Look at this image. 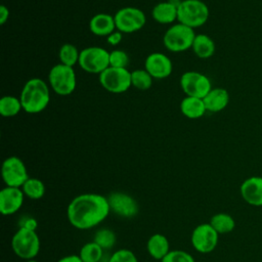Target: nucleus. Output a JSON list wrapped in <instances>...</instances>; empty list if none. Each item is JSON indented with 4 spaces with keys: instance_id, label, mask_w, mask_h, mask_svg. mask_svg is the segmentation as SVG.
Listing matches in <instances>:
<instances>
[{
    "instance_id": "nucleus-1",
    "label": "nucleus",
    "mask_w": 262,
    "mask_h": 262,
    "mask_svg": "<svg viewBox=\"0 0 262 262\" xmlns=\"http://www.w3.org/2000/svg\"><path fill=\"white\" fill-rule=\"evenodd\" d=\"M111 213L107 198L94 192L75 196L67 208V217L72 226L87 230L100 224Z\"/></svg>"
},
{
    "instance_id": "nucleus-2",
    "label": "nucleus",
    "mask_w": 262,
    "mask_h": 262,
    "mask_svg": "<svg viewBox=\"0 0 262 262\" xmlns=\"http://www.w3.org/2000/svg\"><path fill=\"white\" fill-rule=\"evenodd\" d=\"M19 99L26 113L39 114L47 107L50 101L49 87L40 78H32L24 85Z\"/></svg>"
},
{
    "instance_id": "nucleus-3",
    "label": "nucleus",
    "mask_w": 262,
    "mask_h": 262,
    "mask_svg": "<svg viewBox=\"0 0 262 262\" xmlns=\"http://www.w3.org/2000/svg\"><path fill=\"white\" fill-rule=\"evenodd\" d=\"M209 15V7L202 0H183L178 3L177 20L187 27H202L207 23Z\"/></svg>"
},
{
    "instance_id": "nucleus-4",
    "label": "nucleus",
    "mask_w": 262,
    "mask_h": 262,
    "mask_svg": "<svg viewBox=\"0 0 262 262\" xmlns=\"http://www.w3.org/2000/svg\"><path fill=\"white\" fill-rule=\"evenodd\" d=\"M11 249L20 259H35L40 252V238L36 230L18 228L12 235Z\"/></svg>"
},
{
    "instance_id": "nucleus-5",
    "label": "nucleus",
    "mask_w": 262,
    "mask_h": 262,
    "mask_svg": "<svg viewBox=\"0 0 262 262\" xmlns=\"http://www.w3.org/2000/svg\"><path fill=\"white\" fill-rule=\"evenodd\" d=\"M195 35L194 29L178 23L165 32L163 42L169 51L181 52L191 48Z\"/></svg>"
},
{
    "instance_id": "nucleus-6",
    "label": "nucleus",
    "mask_w": 262,
    "mask_h": 262,
    "mask_svg": "<svg viewBox=\"0 0 262 262\" xmlns=\"http://www.w3.org/2000/svg\"><path fill=\"white\" fill-rule=\"evenodd\" d=\"M48 80L52 90L61 96L73 93L77 85L74 69L62 63H57L51 68L48 74Z\"/></svg>"
},
{
    "instance_id": "nucleus-7",
    "label": "nucleus",
    "mask_w": 262,
    "mask_h": 262,
    "mask_svg": "<svg viewBox=\"0 0 262 262\" xmlns=\"http://www.w3.org/2000/svg\"><path fill=\"white\" fill-rule=\"evenodd\" d=\"M78 64L89 74H101L110 67V52L102 47L90 46L80 51Z\"/></svg>"
},
{
    "instance_id": "nucleus-8",
    "label": "nucleus",
    "mask_w": 262,
    "mask_h": 262,
    "mask_svg": "<svg viewBox=\"0 0 262 262\" xmlns=\"http://www.w3.org/2000/svg\"><path fill=\"white\" fill-rule=\"evenodd\" d=\"M98 79L100 85L112 93H123L132 86L131 72L124 68L108 67L99 74Z\"/></svg>"
},
{
    "instance_id": "nucleus-9",
    "label": "nucleus",
    "mask_w": 262,
    "mask_h": 262,
    "mask_svg": "<svg viewBox=\"0 0 262 262\" xmlns=\"http://www.w3.org/2000/svg\"><path fill=\"white\" fill-rule=\"evenodd\" d=\"M116 29L123 34H130L141 30L146 21L144 12L136 7H123L115 15Z\"/></svg>"
},
{
    "instance_id": "nucleus-10",
    "label": "nucleus",
    "mask_w": 262,
    "mask_h": 262,
    "mask_svg": "<svg viewBox=\"0 0 262 262\" xmlns=\"http://www.w3.org/2000/svg\"><path fill=\"white\" fill-rule=\"evenodd\" d=\"M1 176L6 186L21 187L30 178L23 160L16 156L6 158L2 163Z\"/></svg>"
},
{
    "instance_id": "nucleus-11",
    "label": "nucleus",
    "mask_w": 262,
    "mask_h": 262,
    "mask_svg": "<svg viewBox=\"0 0 262 262\" xmlns=\"http://www.w3.org/2000/svg\"><path fill=\"white\" fill-rule=\"evenodd\" d=\"M219 241V233L210 223H202L195 226L191 232L190 242L193 249L202 254L213 252Z\"/></svg>"
},
{
    "instance_id": "nucleus-12",
    "label": "nucleus",
    "mask_w": 262,
    "mask_h": 262,
    "mask_svg": "<svg viewBox=\"0 0 262 262\" xmlns=\"http://www.w3.org/2000/svg\"><path fill=\"white\" fill-rule=\"evenodd\" d=\"M180 86L186 96L204 98L212 89L210 79L199 72L188 71L182 74Z\"/></svg>"
},
{
    "instance_id": "nucleus-13",
    "label": "nucleus",
    "mask_w": 262,
    "mask_h": 262,
    "mask_svg": "<svg viewBox=\"0 0 262 262\" xmlns=\"http://www.w3.org/2000/svg\"><path fill=\"white\" fill-rule=\"evenodd\" d=\"M111 212L122 218H133L139 213L138 202L129 193L113 191L107 196Z\"/></svg>"
},
{
    "instance_id": "nucleus-14",
    "label": "nucleus",
    "mask_w": 262,
    "mask_h": 262,
    "mask_svg": "<svg viewBox=\"0 0 262 262\" xmlns=\"http://www.w3.org/2000/svg\"><path fill=\"white\" fill-rule=\"evenodd\" d=\"M25 193L20 187L5 186L0 191V212L4 216L13 215L23 206Z\"/></svg>"
},
{
    "instance_id": "nucleus-15",
    "label": "nucleus",
    "mask_w": 262,
    "mask_h": 262,
    "mask_svg": "<svg viewBox=\"0 0 262 262\" xmlns=\"http://www.w3.org/2000/svg\"><path fill=\"white\" fill-rule=\"evenodd\" d=\"M144 69L154 79H165L172 73L171 59L162 52H152L145 58Z\"/></svg>"
},
{
    "instance_id": "nucleus-16",
    "label": "nucleus",
    "mask_w": 262,
    "mask_h": 262,
    "mask_svg": "<svg viewBox=\"0 0 262 262\" xmlns=\"http://www.w3.org/2000/svg\"><path fill=\"white\" fill-rule=\"evenodd\" d=\"M239 193L248 205L262 207V177L251 176L245 179L239 186Z\"/></svg>"
},
{
    "instance_id": "nucleus-17",
    "label": "nucleus",
    "mask_w": 262,
    "mask_h": 262,
    "mask_svg": "<svg viewBox=\"0 0 262 262\" xmlns=\"http://www.w3.org/2000/svg\"><path fill=\"white\" fill-rule=\"evenodd\" d=\"M203 100L207 112L219 113L228 105L229 93L226 89L221 87L212 88Z\"/></svg>"
},
{
    "instance_id": "nucleus-18",
    "label": "nucleus",
    "mask_w": 262,
    "mask_h": 262,
    "mask_svg": "<svg viewBox=\"0 0 262 262\" xmlns=\"http://www.w3.org/2000/svg\"><path fill=\"white\" fill-rule=\"evenodd\" d=\"M89 30L96 36L107 37L117 30L115 18L107 13H97L91 17L89 21Z\"/></svg>"
},
{
    "instance_id": "nucleus-19",
    "label": "nucleus",
    "mask_w": 262,
    "mask_h": 262,
    "mask_svg": "<svg viewBox=\"0 0 262 262\" xmlns=\"http://www.w3.org/2000/svg\"><path fill=\"white\" fill-rule=\"evenodd\" d=\"M178 4L171 1H163L156 4L151 10L152 18L162 25L172 24L177 19Z\"/></svg>"
},
{
    "instance_id": "nucleus-20",
    "label": "nucleus",
    "mask_w": 262,
    "mask_h": 262,
    "mask_svg": "<svg viewBox=\"0 0 262 262\" xmlns=\"http://www.w3.org/2000/svg\"><path fill=\"white\" fill-rule=\"evenodd\" d=\"M146 250L151 258L162 261L163 258L170 252V244L164 234L155 233L147 239Z\"/></svg>"
},
{
    "instance_id": "nucleus-21",
    "label": "nucleus",
    "mask_w": 262,
    "mask_h": 262,
    "mask_svg": "<svg viewBox=\"0 0 262 262\" xmlns=\"http://www.w3.org/2000/svg\"><path fill=\"white\" fill-rule=\"evenodd\" d=\"M180 111L188 119H199L207 112L203 98L186 96L180 102Z\"/></svg>"
},
{
    "instance_id": "nucleus-22",
    "label": "nucleus",
    "mask_w": 262,
    "mask_h": 262,
    "mask_svg": "<svg viewBox=\"0 0 262 262\" xmlns=\"http://www.w3.org/2000/svg\"><path fill=\"white\" fill-rule=\"evenodd\" d=\"M193 53L200 58H209L214 55L216 46L213 39L206 34H196L191 46Z\"/></svg>"
},
{
    "instance_id": "nucleus-23",
    "label": "nucleus",
    "mask_w": 262,
    "mask_h": 262,
    "mask_svg": "<svg viewBox=\"0 0 262 262\" xmlns=\"http://www.w3.org/2000/svg\"><path fill=\"white\" fill-rule=\"evenodd\" d=\"M209 223L219 234L229 233L235 228V221L233 217L224 212L214 214L211 217Z\"/></svg>"
},
{
    "instance_id": "nucleus-24",
    "label": "nucleus",
    "mask_w": 262,
    "mask_h": 262,
    "mask_svg": "<svg viewBox=\"0 0 262 262\" xmlns=\"http://www.w3.org/2000/svg\"><path fill=\"white\" fill-rule=\"evenodd\" d=\"M20 188L28 199L34 201L42 199L45 194L44 183L35 177H30Z\"/></svg>"
},
{
    "instance_id": "nucleus-25",
    "label": "nucleus",
    "mask_w": 262,
    "mask_h": 262,
    "mask_svg": "<svg viewBox=\"0 0 262 262\" xmlns=\"http://www.w3.org/2000/svg\"><path fill=\"white\" fill-rule=\"evenodd\" d=\"M104 250L95 242H89L82 246L79 256L83 262H99L102 261Z\"/></svg>"
},
{
    "instance_id": "nucleus-26",
    "label": "nucleus",
    "mask_w": 262,
    "mask_h": 262,
    "mask_svg": "<svg viewBox=\"0 0 262 262\" xmlns=\"http://www.w3.org/2000/svg\"><path fill=\"white\" fill-rule=\"evenodd\" d=\"M23 110L20 99L13 95H5L0 99V114L3 117H14Z\"/></svg>"
},
{
    "instance_id": "nucleus-27",
    "label": "nucleus",
    "mask_w": 262,
    "mask_h": 262,
    "mask_svg": "<svg viewBox=\"0 0 262 262\" xmlns=\"http://www.w3.org/2000/svg\"><path fill=\"white\" fill-rule=\"evenodd\" d=\"M58 57H59L60 63L73 68L76 63L79 62L80 52L78 51L75 45L71 43H66L59 48Z\"/></svg>"
},
{
    "instance_id": "nucleus-28",
    "label": "nucleus",
    "mask_w": 262,
    "mask_h": 262,
    "mask_svg": "<svg viewBox=\"0 0 262 262\" xmlns=\"http://www.w3.org/2000/svg\"><path fill=\"white\" fill-rule=\"evenodd\" d=\"M152 77L145 69H138L131 72V85L139 90H147L152 85Z\"/></svg>"
},
{
    "instance_id": "nucleus-29",
    "label": "nucleus",
    "mask_w": 262,
    "mask_h": 262,
    "mask_svg": "<svg viewBox=\"0 0 262 262\" xmlns=\"http://www.w3.org/2000/svg\"><path fill=\"white\" fill-rule=\"evenodd\" d=\"M116 233L110 228H100L94 233L93 242H95L104 251L111 250L116 244Z\"/></svg>"
},
{
    "instance_id": "nucleus-30",
    "label": "nucleus",
    "mask_w": 262,
    "mask_h": 262,
    "mask_svg": "<svg viewBox=\"0 0 262 262\" xmlns=\"http://www.w3.org/2000/svg\"><path fill=\"white\" fill-rule=\"evenodd\" d=\"M128 63L129 56L125 51L121 49H115L110 52V67L127 69Z\"/></svg>"
},
{
    "instance_id": "nucleus-31",
    "label": "nucleus",
    "mask_w": 262,
    "mask_h": 262,
    "mask_svg": "<svg viewBox=\"0 0 262 262\" xmlns=\"http://www.w3.org/2000/svg\"><path fill=\"white\" fill-rule=\"evenodd\" d=\"M161 262H195L194 258L187 252L182 250L170 251Z\"/></svg>"
},
{
    "instance_id": "nucleus-32",
    "label": "nucleus",
    "mask_w": 262,
    "mask_h": 262,
    "mask_svg": "<svg viewBox=\"0 0 262 262\" xmlns=\"http://www.w3.org/2000/svg\"><path fill=\"white\" fill-rule=\"evenodd\" d=\"M106 262H138V260L131 250L120 249L113 253Z\"/></svg>"
},
{
    "instance_id": "nucleus-33",
    "label": "nucleus",
    "mask_w": 262,
    "mask_h": 262,
    "mask_svg": "<svg viewBox=\"0 0 262 262\" xmlns=\"http://www.w3.org/2000/svg\"><path fill=\"white\" fill-rule=\"evenodd\" d=\"M38 227L37 220L30 215H23L18 219V228H26L30 230H36Z\"/></svg>"
},
{
    "instance_id": "nucleus-34",
    "label": "nucleus",
    "mask_w": 262,
    "mask_h": 262,
    "mask_svg": "<svg viewBox=\"0 0 262 262\" xmlns=\"http://www.w3.org/2000/svg\"><path fill=\"white\" fill-rule=\"evenodd\" d=\"M122 34H123V33H121V32L118 31V30L115 31V32H113L111 35H108V36L106 37L107 43L111 44V45H114V46L120 44L121 41H122V39H123Z\"/></svg>"
},
{
    "instance_id": "nucleus-35",
    "label": "nucleus",
    "mask_w": 262,
    "mask_h": 262,
    "mask_svg": "<svg viewBox=\"0 0 262 262\" xmlns=\"http://www.w3.org/2000/svg\"><path fill=\"white\" fill-rule=\"evenodd\" d=\"M9 17V9L4 4L0 6V24L4 25Z\"/></svg>"
},
{
    "instance_id": "nucleus-36",
    "label": "nucleus",
    "mask_w": 262,
    "mask_h": 262,
    "mask_svg": "<svg viewBox=\"0 0 262 262\" xmlns=\"http://www.w3.org/2000/svg\"><path fill=\"white\" fill-rule=\"evenodd\" d=\"M57 262H83L79 255H67L57 260Z\"/></svg>"
},
{
    "instance_id": "nucleus-37",
    "label": "nucleus",
    "mask_w": 262,
    "mask_h": 262,
    "mask_svg": "<svg viewBox=\"0 0 262 262\" xmlns=\"http://www.w3.org/2000/svg\"><path fill=\"white\" fill-rule=\"evenodd\" d=\"M26 262H38V261L35 260V259H31V260H27Z\"/></svg>"
},
{
    "instance_id": "nucleus-38",
    "label": "nucleus",
    "mask_w": 262,
    "mask_h": 262,
    "mask_svg": "<svg viewBox=\"0 0 262 262\" xmlns=\"http://www.w3.org/2000/svg\"><path fill=\"white\" fill-rule=\"evenodd\" d=\"M99 262H105V261H103V260H102V261H99Z\"/></svg>"
}]
</instances>
